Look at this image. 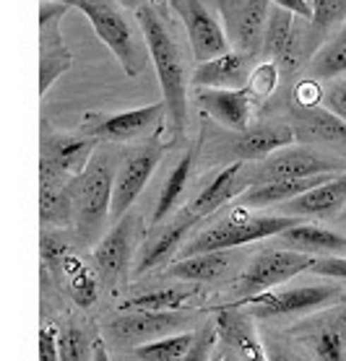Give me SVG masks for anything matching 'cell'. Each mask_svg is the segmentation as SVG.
<instances>
[{
  "label": "cell",
  "instance_id": "cell-4",
  "mask_svg": "<svg viewBox=\"0 0 346 361\" xmlns=\"http://www.w3.org/2000/svg\"><path fill=\"white\" fill-rule=\"evenodd\" d=\"M78 11L89 18L91 29L107 44L128 78H138L146 71L148 49L138 24L128 18L115 0H81Z\"/></svg>",
  "mask_w": 346,
  "mask_h": 361
},
{
  "label": "cell",
  "instance_id": "cell-5",
  "mask_svg": "<svg viewBox=\"0 0 346 361\" xmlns=\"http://www.w3.org/2000/svg\"><path fill=\"white\" fill-rule=\"evenodd\" d=\"M344 302L341 288L333 283H307V286L271 288L263 294L242 299V307L253 320H299Z\"/></svg>",
  "mask_w": 346,
  "mask_h": 361
},
{
  "label": "cell",
  "instance_id": "cell-18",
  "mask_svg": "<svg viewBox=\"0 0 346 361\" xmlns=\"http://www.w3.org/2000/svg\"><path fill=\"white\" fill-rule=\"evenodd\" d=\"M211 322L216 330V345L229 361H266L263 338L258 336L253 317L242 307H222Z\"/></svg>",
  "mask_w": 346,
  "mask_h": 361
},
{
  "label": "cell",
  "instance_id": "cell-3",
  "mask_svg": "<svg viewBox=\"0 0 346 361\" xmlns=\"http://www.w3.org/2000/svg\"><path fill=\"white\" fill-rule=\"evenodd\" d=\"M302 219L284 214H253V208L234 205L227 211L222 221L198 231L188 245H182L180 257H193L203 252H222V250H237V247L253 245L258 239L279 237L281 231L292 229Z\"/></svg>",
  "mask_w": 346,
  "mask_h": 361
},
{
  "label": "cell",
  "instance_id": "cell-34",
  "mask_svg": "<svg viewBox=\"0 0 346 361\" xmlns=\"http://www.w3.org/2000/svg\"><path fill=\"white\" fill-rule=\"evenodd\" d=\"M193 341H196V333L182 330V333H172V336L136 345V348H131V356L138 361H182L193 348Z\"/></svg>",
  "mask_w": 346,
  "mask_h": 361
},
{
  "label": "cell",
  "instance_id": "cell-39",
  "mask_svg": "<svg viewBox=\"0 0 346 361\" xmlns=\"http://www.w3.org/2000/svg\"><path fill=\"white\" fill-rule=\"evenodd\" d=\"M40 361H58V325L42 322L40 328Z\"/></svg>",
  "mask_w": 346,
  "mask_h": 361
},
{
  "label": "cell",
  "instance_id": "cell-46",
  "mask_svg": "<svg viewBox=\"0 0 346 361\" xmlns=\"http://www.w3.org/2000/svg\"><path fill=\"white\" fill-rule=\"evenodd\" d=\"M44 3H60V6H68V8H78L81 0H44Z\"/></svg>",
  "mask_w": 346,
  "mask_h": 361
},
{
  "label": "cell",
  "instance_id": "cell-37",
  "mask_svg": "<svg viewBox=\"0 0 346 361\" xmlns=\"http://www.w3.org/2000/svg\"><path fill=\"white\" fill-rule=\"evenodd\" d=\"M323 99H326V83L318 81L315 75H305L289 91V107L305 112V109L323 107Z\"/></svg>",
  "mask_w": 346,
  "mask_h": 361
},
{
  "label": "cell",
  "instance_id": "cell-7",
  "mask_svg": "<svg viewBox=\"0 0 346 361\" xmlns=\"http://www.w3.org/2000/svg\"><path fill=\"white\" fill-rule=\"evenodd\" d=\"M162 123H167V109L165 102H157V104L125 109V112H86L78 133L109 146L133 143V140L143 143L148 138H157Z\"/></svg>",
  "mask_w": 346,
  "mask_h": 361
},
{
  "label": "cell",
  "instance_id": "cell-15",
  "mask_svg": "<svg viewBox=\"0 0 346 361\" xmlns=\"http://www.w3.org/2000/svg\"><path fill=\"white\" fill-rule=\"evenodd\" d=\"M68 13V6L60 3H44L40 6V97H44L49 86L58 81L60 75L71 71L73 66V52L68 49L60 21Z\"/></svg>",
  "mask_w": 346,
  "mask_h": 361
},
{
  "label": "cell",
  "instance_id": "cell-10",
  "mask_svg": "<svg viewBox=\"0 0 346 361\" xmlns=\"http://www.w3.org/2000/svg\"><path fill=\"white\" fill-rule=\"evenodd\" d=\"M165 154V143L157 138H148L138 146L128 148L120 164H117L115 185H112V203H109V219L120 221L128 211L133 208V203L138 200V195L143 192V188L148 185L151 174L157 172L159 161Z\"/></svg>",
  "mask_w": 346,
  "mask_h": 361
},
{
  "label": "cell",
  "instance_id": "cell-1",
  "mask_svg": "<svg viewBox=\"0 0 346 361\" xmlns=\"http://www.w3.org/2000/svg\"><path fill=\"white\" fill-rule=\"evenodd\" d=\"M143 42H146L148 58L157 68V78L162 86V102L167 109V128L172 135V143L182 138L188 128V86H190V60L188 49L182 47L174 18L169 16V8H151L138 6L133 11Z\"/></svg>",
  "mask_w": 346,
  "mask_h": 361
},
{
  "label": "cell",
  "instance_id": "cell-42",
  "mask_svg": "<svg viewBox=\"0 0 346 361\" xmlns=\"http://www.w3.org/2000/svg\"><path fill=\"white\" fill-rule=\"evenodd\" d=\"M263 351H266V361H305L299 353H294L289 345H284L276 338H263Z\"/></svg>",
  "mask_w": 346,
  "mask_h": 361
},
{
  "label": "cell",
  "instance_id": "cell-40",
  "mask_svg": "<svg viewBox=\"0 0 346 361\" xmlns=\"http://www.w3.org/2000/svg\"><path fill=\"white\" fill-rule=\"evenodd\" d=\"M323 107L333 112L338 120L346 123V81H333L326 89V99H323Z\"/></svg>",
  "mask_w": 346,
  "mask_h": 361
},
{
  "label": "cell",
  "instance_id": "cell-24",
  "mask_svg": "<svg viewBox=\"0 0 346 361\" xmlns=\"http://www.w3.org/2000/svg\"><path fill=\"white\" fill-rule=\"evenodd\" d=\"M253 55H245V52H237V49H229L219 58L203 60V63H196V71L190 73V86L193 89H227V91H237L245 89L247 75L256 66Z\"/></svg>",
  "mask_w": 346,
  "mask_h": 361
},
{
  "label": "cell",
  "instance_id": "cell-20",
  "mask_svg": "<svg viewBox=\"0 0 346 361\" xmlns=\"http://www.w3.org/2000/svg\"><path fill=\"white\" fill-rule=\"evenodd\" d=\"M196 104L203 115H208L216 125L232 133L247 130L258 109V104L245 89H196Z\"/></svg>",
  "mask_w": 346,
  "mask_h": 361
},
{
  "label": "cell",
  "instance_id": "cell-6",
  "mask_svg": "<svg viewBox=\"0 0 346 361\" xmlns=\"http://www.w3.org/2000/svg\"><path fill=\"white\" fill-rule=\"evenodd\" d=\"M346 172V159L333 157L315 146H287L263 159L256 169L247 172V182H276V180H307V177H336Z\"/></svg>",
  "mask_w": 346,
  "mask_h": 361
},
{
  "label": "cell",
  "instance_id": "cell-26",
  "mask_svg": "<svg viewBox=\"0 0 346 361\" xmlns=\"http://www.w3.org/2000/svg\"><path fill=\"white\" fill-rule=\"evenodd\" d=\"M276 239L284 250L310 255V257H341V255H346V234L328 229V226H318V224L299 221L292 229L281 231Z\"/></svg>",
  "mask_w": 346,
  "mask_h": 361
},
{
  "label": "cell",
  "instance_id": "cell-17",
  "mask_svg": "<svg viewBox=\"0 0 346 361\" xmlns=\"http://www.w3.org/2000/svg\"><path fill=\"white\" fill-rule=\"evenodd\" d=\"M99 143L83 133H63L55 130L47 120H42L40 133V164L58 169L63 174L78 177L91 161Z\"/></svg>",
  "mask_w": 346,
  "mask_h": 361
},
{
  "label": "cell",
  "instance_id": "cell-27",
  "mask_svg": "<svg viewBox=\"0 0 346 361\" xmlns=\"http://www.w3.org/2000/svg\"><path fill=\"white\" fill-rule=\"evenodd\" d=\"M55 281H60L66 291L71 294L76 307H81V310H89L94 307L99 299V276H97V268L91 263L89 257H83L81 252H76V247H71L63 257H60V265L55 276Z\"/></svg>",
  "mask_w": 346,
  "mask_h": 361
},
{
  "label": "cell",
  "instance_id": "cell-31",
  "mask_svg": "<svg viewBox=\"0 0 346 361\" xmlns=\"http://www.w3.org/2000/svg\"><path fill=\"white\" fill-rule=\"evenodd\" d=\"M307 75H315L323 83L338 81L341 75H346V21L307 60Z\"/></svg>",
  "mask_w": 346,
  "mask_h": 361
},
{
  "label": "cell",
  "instance_id": "cell-35",
  "mask_svg": "<svg viewBox=\"0 0 346 361\" xmlns=\"http://www.w3.org/2000/svg\"><path fill=\"white\" fill-rule=\"evenodd\" d=\"M281 81H284V75H281L279 66L273 60H256V66H253V71L247 75L245 91L253 97L256 104H263V102H268L279 91Z\"/></svg>",
  "mask_w": 346,
  "mask_h": 361
},
{
  "label": "cell",
  "instance_id": "cell-44",
  "mask_svg": "<svg viewBox=\"0 0 346 361\" xmlns=\"http://www.w3.org/2000/svg\"><path fill=\"white\" fill-rule=\"evenodd\" d=\"M91 361H112V356H109L107 343H105V341H97V343H94V359H91Z\"/></svg>",
  "mask_w": 346,
  "mask_h": 361
},
{
  "label": "cell",
  "instance_id": "cell-22",
  "mask_svg": "<svg viewBox=\"0 0 346 361\" xmlns=\"http://www.w3.org/2000/svg\"><path fill=\"white\" fill-rule=\"evenodd\" d=\"M247 188H250V182H247L245 164L232 161L229 166H224L222 172L214 174V180L208 182L206 188L201 190V192L182 208V214L188 216V219H193L196 224H201L203 219L214 216L222 205H227L229 200L242 195Z\"/></svg>",
  "mask_w": 346,
  "mask_h": 361
},
{
  "label": "cell",
  "instance_id": "cell-41",
  "mask_svg": "<svg viewBox=\"0 0 346 361\" xmlns=\"http://www.w3.org/2000/svg\"><path fill=\"white\" fill-rule=\"evenodd\" d=\"M310 273L323 276V279H336V281H341V283H346V257H318Z\"/></svg>",
  "mask_w": 346,
  "mask_h": 361
},
{
  "label": "cell",
  "instance_id": "cell-16",
  "mask_svg": "<svg viewBox=\"0 0 346 361\" xmlns=\"http://www.w3.org/2000/svg\"><path fill=\"white\" fill-rule=\"evenodd\" d=\"M292 338L305 345L313 361H346V302L310 317L292 330Z\"/></svg>",
  "mask_w": 346,
  "mask_h": 361
},
{
  "label": "cell",
  "instance_id": "cell-9",
  "mask_svg": "<svg viewBox=\"0 0 346 361\" xmlns=\"http://www.w3.org/2000/svg\"><path fill=\"white\" fill-rule=\"evenodd\" d=\"M141 229H143V219H141V214H136L131 208V211H128L120 221H115V226L94 245L91 263L97 268L99 283L105 288H109V291H117V286L128 279Z\"/></svg>",
  "mask_w": 346,
  "mask_h": 361
},
{
  "label": "cell",
  "instance_id": "cell-21",
  "mask_svg": "<svg viewBox=\"0 0 346 361\" xmlns=\"http://www.w3.org/2000/svg\"><path fill=\"white\" fill-rule=\"evenodd\" d=\"M73 180L40 164V219L44 229H73Z\"/></svg>",
  "mask_w": 346,
  "mask_h": 361
},
{
  "label": "cell",
  "instance_id": "cell-43",
  "mask_svg": "<svg viewBox=\"0 0 346 361\" xmlns=\"http://www.w3.org/2000/svg\"><path fill=\"white\" fill-rule=\"evenodd\" d=\"M273 8H281L287 11V13H292V16L302 18V21H310V13H313V8H310V0H268Z\"/></svg>",
  "mask_w": 346,
  "mask_h": 361
},
{
  "label": "cell",
  "instance_id": "cell-28",
  "mask_svg": "<svg viewBox=\"0 0 346 361\" xmlns=\"http://www.w3.org/2000/svg\"><path fill=\"white\" fill-rule=\"evenodd\" d=\"M196 226L193 219H188L185 214H180L169 226L159 231L157 237H151L143 247V252L138 255V263H136V273L143 276V273L154 271V268H162L167 260H172L174 255L182 250V242L188 239L190 229Z\"/></svg>",
  "mask_w": 346,
  "mask_h": 361
},
{
  "label": "cell",
  "instance_id": "cell-13",
  "mask_svg": "<svg viewBox=\"0 0 346 361\" xmlns=\"http://www.w3.org/2000/svg\"><path fill=\"white\" fill-rule=\"evenodd\" d=\"M188 317L180 312H143V310H120L102 328L105 341L117 348H136L148 341L182 333Z\"/></svg>",
  "mask_w": 346,
  "mask_h": 361
},
{
  "label": "cell",
  "instance_id": "cell-8",
  "mask_svg": "<svg viewBox=\"0 0 346 361\" xmlns=\"http://www.w3.org/2000/svg\"><path fill=\"white\" fill-rule=\"evenodd\" d=\"M318 257L302 252H292L284 247H268L250 257V263L239 271L237 276V294L239 296H256L271 288H279L297 279L299 273H310Z\"/></svg>",
  "mask_w": 346,
  "mask_h": 361
},
{
  "label": "cell",
  "instance_id": "cell-25",
  "mask_svg": "<svg viewBox=\"0 0 346 361\" xmlns=\"http://www.w3.org/2000/svg\"><path fill=\"white\" fill-rule=\"evenodd\" d=\"M346 205V172L321 182L318 188L307 190L305 195L294 197L281 205V214L294 219H333Z\"/></svg>",
  "mask_w": 346,
  "mask_h": 361
},
{
  "label": "cell",
  "instance_id": "cell-2",
  "mask_svg": "<svg viewBox=\"0 0 346 361\" xmlns=\"http://www.w3.org/2000/svg\"><path fill=\"white\" fill-rule=\"evenodd\" d=\"M120 159L109 143H99L91 161L73 180V237L81 245H97L109 219L112 185Z\"/></svg>",
  "mask_w": 346,
  "mask_h": 361
},
{
  "label": "cell",
  "instance_id": "cell-30",
  "mask_svg": "<svg viewBox=\"0 0 346 361\" xmlns=\"http://www.w3.org/2000/svg\"><path fill=\"white\" fill-rule=\"evenodd\" d=\"M193 166H196V148H188L185 154H182L174 166L169 169L167 174L165 185L159 190V197L157 203H154V211H151V226H159V224H165L169 216L180 208V200L185 195V190H188V182H190V174H193Z\"/></svg>",
  "mask_w": 346,
  "mask_h": 361
},
{
  "label": "cell",
  "instance_id": "cell-49",
  "mask_svg": "<svg viewBox=\"0 0 346 361\" xmlns=\"http://www.w3.org/2000/svg\"><path fill=\"white\" fill-rule=\"evenodd\" d=\"M112 361H138V359H133L131 356V359H112Z\"/></svg>",
  "mask_w": 346,
  "mask_h": 361
},
{
  "label": "cell",
  "instance_id": "cell-14",
  "mask_svg": "<svg viewBox=\"0 0 346 361\" xmlns=\"http://www.w3.org/2000/svg\"><path fill=\"white\" fill-rule=\"evenodd\" d=\"M172 13L180 18L182 29L188 34L190 58L196 63L229 52L224 26L208 0H172Z\"/></svg>",
  "mask_w": 346,
  "mask_h": 361
},
{
  "label": "cell",
  "instance_id": "cell-47",
  "mask_svg": "<svg viewBox=\"0 0 346 361\" xmlns=\"http://www.w3.org/2000/svg\"><path fill=\"white\" fill-rule=\"evenodd\" d=\"M208 361H229V359H227V356H224V351H222V348H219V345H216V348H214V353H211V356H208Z\"/></svg>",
  "mask_w": 346,
  "mask_h": 361
},
{
  "label": "cell",
  "instance_id": "cell-36",
  "mask_svg": "<svg viewBox=\"0 0 346 361\" xmlns=\"http://www.w3.org/2000/svg\"><path fill=\"white\" fill-rule=\"evenodd\" d=\"M94 359V343L89 333L76 325L66 322L58 328V361H91Z\"/></svg>",
  "mask_w": 346,
  "mask_h": 361
},
{
  "label": "cell",
  "instance_id": "cell-12",
  "mask_svg": "<svg viewBox=\"0 0 346 361\" xmlns=\"http://www.w3.org/2000/svg\"><path fill=\"white\" fill-rule=\"evenodd\" d=\"M222 21L229 49L258 58L263 49V32L268 21V0H208Z\"/></svg>",
  "mask_w": 346,
  "mask_h": 361
},
{
  "label": "cell",
  "instance_id": "cell-32",
  "mask_svg": "<svg viewBox=\"0 0 346 361\" xmlns=\"http://www.w3.org/2000/svg\"><path fill=\"white\" fill-rule=\"evenodd\" d=\"M310 21H307V47L318 52L323 42L346 21V0H310Z\"/></svg>",
  "mask_w": 346,
  "mask_h": 361
},
{
  "label": "cell",
  "instance_id": "cell-33",
  "mask_svg": "<svg viewBox=\"0 0 346 361\" xmlns=\"http://www.w3.org/2000/svg\"><path fill=\"white\" fill-rule=\"evenodd\" d=\"M196 299V288H157L148 294L133 296L128 302L120 304V310H143V312H180L190 307Z\"/></svg>",
  "mask_w": 346,
  "mask_h": 361
},
{
  "label": "cell",
  "instance_id": "cell-23",
  "mask_svg": "<svg viewBox=\"0 0 346 361\" xmlns=\"http://www.w3.org/2000/svg\"><path fill=\"white\" fill-rule=\"evenodd\" d=\"M292 143H294V133H292L289 123L266 120V123H256L247 130L237 133V138L232 140L227 151L234 161L245 164V161H263Z\"/></svg>",
  "mask_w": 346,
  "mask_h": 361
},
{
  "label": "cell",
  "instance_id": "cell-38",
  "mask_svg": "<svg viewBox=\"0 0 346 361\" xmlns=\"http://www.w3.org/2000/svg\"><path fill=\"white\" fill-rule=\"evenodd\" d=\"M216 348V330L214 322H206L203 328L196 333V341H193V348L188 351V356L182 361H208V356L214 353Z\"/></svg>",
  "mask_w": 346,
  "mask_h": 361
},
{
  "label": "cell",
  "instance_id": "cell-29",
  "mask_svg": "<svg viewBox=\"0 0 346 361\" xmlns=\"http://www.w3.org/2000/svg\"><path fill=\"white\" fill-rule=\"evenodd\" d=\"M237 263L234 250H222V252H203L193 257H180L177 263L167 268L169 279H177L182 283H208L227 276Z\"/></svg>",
  "mask_w": 346,
  "mask_h": 361
},
{
  "label": "cell",
  "instance_id": "cell-48",
  "mask_svg": "<svg viewBox=\"0 0 346 361\" xmlns=\"http://www.w3.org/2000/svg\"><path fill=\"white\" fill-rule=\"evenodd\" d=\"M344 208H346V205H344ZM341 226H344V231H341V234H346V211L341 214Z\"/></svg>",
  "mask_w": 346,
  "mask_h": 361
},
{
  "label": "cell",
  "instance_id": "cell-45",
  "mask_svg": "<svg viewBox=\"0 0 346 361\" xmlns=\"http://www.w3.org/2000/svg\"><path fill=\"white\" fill-rule=\"evenodd\" d=\"M117 6H120V8L123 11H136L141 6V3H143V0H115Z\"/></svg>",
  "mask_w": 346,
  "mask_h": 361
},
{
  "label": "cell",
  "instance_id": "cell-11",
  "mask_svg": "<svg viewBox=\"0 0 346 361\" xmlns=\"http://www.w3.org/2000/svg\"><path fill=\"white\" fill-rule=\"evenodd\" d=\"M261 52H266V60H273L279 66L284 81L294 78L307 66V60L313 58L307 47V21L271 6Z\"/></svg>",
  "mask_w": 346,
  "mask_h": 361
},
{
  "label": "cell",
  "instance_id": "cell-19",
  "mask_svg": "<svg viewBox=\"0 0 346 361\" xmlns=\"http://www.w3.org/2000/svg\"><path fill=\"white\" fill-rule=\"evenodd\" d=\"M289 128L294 133V140H299V143L315 146L321 151L333 154V157L346 159V123L338 120L326 107L305 109V112L292 109Z\"/></svg>",
  "mask_w": 346,
  "mask_h": 361
}]
</instances>
